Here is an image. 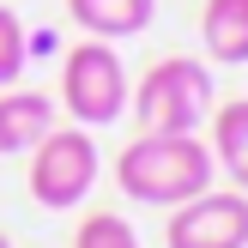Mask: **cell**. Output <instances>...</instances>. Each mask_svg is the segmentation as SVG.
I'll use <instances>...</instances> for the list:
<instances>
[{
	"label": "cell",
	"mask_w": 248,
	"mask_h": 248,
	"mask_svg": "<svg viewBox=\"0 0 248 248\" xmlns=\"http://www.w3.org/2000/svg\"><path fill=\"white\" fill-rule=\"evenodd\" d=\"M115 182L140 206H182L212 188V145H200L194 133H140L115 157Z\"/></svg>",
	"instance_id": "1"
},
{
	"label": "cell",
	"mask_w": 248,
	"mask_h": 248,
	"mask_svg": "<svg viewBox=\"0 0 248 248\" xmlns=\"http://www.w3.org/2000/svg\"><path fill=\"white\" fill-rule=\"evenodd\" d=\"M127 109L140 115V133H194L212 115V73L188 55H170L140 79V91H127Z\"/></svg>",
	"instance_id": "2"
},
{
	"label": "cell",
	"mask_w": 248,
	"mask_h": 248,
	"mask_svg": "<svg viewBox=\"0 0 248 248\" xmlns=\"http://www.w3.org/2000/svg\"><path fill=\"white\" fill-rule=\"evenodd\" d=\"M61 97H67V115L79 127H109L127 109V67H121V55L103 36L67 48V61H61Z\"/></svg>",
	"instance_id": "3"
},
{
	"label": "cell",
	"mask_w": 248,
	"mask_h": 248,
	"mask_svg": "<svg viewBox=\"0 0 248 248\" xmlns=\"http://www.w3.org/2000/svg\"><path fill=\"white\" fill-rule=\"evenodd\" d=\"M97 145L85 127H48L31 145V200L48 212H67L97 188Z\"/></svg>",
	"instance_id": "4"
},
{
	"label": "cell",
	"mask_w": 248,
	"mask_h": 248,
	"mask_svg": "<svg viewBox=\"0 0 248 248\" xmlns=\"http://www.w3.org/2000/svg\"><path fill=\"white\" fill-rule=\"evenodd\" d=\"M170 248H248V194H212L200 188L194 200L170 206V224H164Z\"/></svg>",
	"instance_id": "5"
},
{
	"label": "cell",
	"mask_w": 248,
	"mask_h": 248,
	"mask_svg": "<svg viewBox=\"0 0 248 248\" xmlns=\"http://www.w3.org/2000/svg\"><path fill=\"white\" fill-rule=\"evenodd\" d=\"M48 127H55V103L43 91H6L0 85V157L31 152Z\"/></svg>",
	"instance_id": "6"
},
{
	"label": "cell",
	"mask_w": 248,
	"mask_h": 248,
	"mask_svg": "<svg viewBox=\"0 0 248 248\" xmlns=\"http://www.w3.org/2000/svg\"><path fill=\"white\" fill-rule=\"evenodd\" d=\"M73 24L91 36H103V43H121V36H140L145 24H152V0H67Z\"/></svg>",
	"instance_id": "7"
},
{
	"label": "cell",
	"mask_w": 248,
	"mask_h": 248,
	"mask_svg": "<svg viewBox=\"0 0 248 248\" xmlns=\"http://www.w3.org/2000/svg\"><path fill=\"white\" fill-rule=\"evenodd\" d=\"M200 43L212 61L242 67L248 61V0H206L200 12Z\"/></svg>",
	"instance_id": "8"
},
{
	"label": "cell",
	"mask_w": 248,
	"mask_h": 248,
	"mask_svg": "<svg viewBox=\"0 0 248 248\" xmlns=\"http://www.w3.org/2000/svg\"><path fill=\"white\" fill-rule=\"evenodd\" d=\"M212 152H218V164L236 176V188L248 194V97L212 109Z\"/></svg>",
	"instance_id": "9"
},
{
	"label": "cell",
	"mask_w": 248,
	"mask_h": 248,
	"mask_svg": "<svg viewBox=\"0 0 248 248\" xmlns=\"http://www.w3.org/2000/svg\"><path fill=\"white\" fill-rule=\"evenodd\" d=\"M73 248H140V236H133L127 218H115V212H91V218L79 224V236H73Z\"/></svg>",
	"instance_id": "10"
},
{
	"label": "cell",
	"mask_w": 248,
	"mask_h": 248,
	"mask_svg": "<svg viewBox=\"0 0 248 248\" xmlns=\"http://www.w3.org/2000/svg\"><path fill=\"white\" fill-rule=\"evenodd\" d=\"M24 61H31V48H24V24L12 6H0V85H18Z\"/></svg>",
	"instance_id": "11"
},
{
	"label": "cell",
	"mask_w": 248,
	"mask_h": 248,
	"mask_svg": "<svg viewBox=\"0 0 248 248\" xmlns=\"http://www.w3.org/2000/svg\"><path fill=\"white\" fill-rule=\"evenodd\" d=\"M0 248H12V242H6V236H0Z\"/></svg>",
	"instance_id": "12"
}]
</instances>
